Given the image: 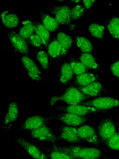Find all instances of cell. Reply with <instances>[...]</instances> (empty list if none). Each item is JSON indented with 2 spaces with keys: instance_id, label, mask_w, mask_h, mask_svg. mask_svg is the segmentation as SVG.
Listing matches in <instances>:
<instances>
[{
  "instance_id": "83f0119b",
  "label": "cell",
  "mask_w": 119,
  "mask_h": 159,
  "mask_svg": "<svg viewBox=\"0 0 119 159\" xmlns=\"http://www.w3.org/2000/svg\"><path fill=\"white\" fill-rule=\"evenodd\" d=\"M88 30L93 37L101 42L103 40L105 28L102 23L99 22L92 23L88 26Z\"/></svg>"
},
{
  "instance_id": "4dcf8cb0",
  "label": "cell",
  "mask_w": 119,
  "mask_h": 159,
  "mask_svg": "<svg viewBox=\"0 0 119 159\" xmlns=\"http://www.w3.org/2000/svg\"><path fill=\"white\" fill-rule=\"evenodd\" d=\"M74 75H78L88 72L89 70L82 63L78 57H71L69 62Z\"/></svg>"
},
{
  "instance_id": "44dd1931",
  "label": "cell",
  "mask_w": 119,
  "mask_h": 159,
  "mask_svg": "<svg viewBox=\"0 0 119 159\" xmlns=\"http://www.w3.org/2000/svg\"><path fill=\"white\" fill-rule=\"evenodd\" d=\"M78 57L89 70H94L101 73H104L97 61L96 54L89 52H81Z\"/></svg>"
},
{
  "instance_id": "4316f807",
  "label": "cell",
  "mask_w": 119,
  "mask_h": 159,
  "mask_svg": "<svg viewBox=\"0 0 119 159\" xmlns=\"http://www.w3.org/2000/svg\"><path fill=\"white\" fill-rule=\"evenodd\" d=\"M33 52L43 69L47 72H49L50 65L47 51L43 48H36L34 50Z\"/></svg>"
},
{
  "instance_id": "ba28073f",
  "label": "cell",
  "mask_w": 119,
  "mask_h": 159,
  "mask_svg": "<svg viewBox=\"0 0 119 159\" xmlns=\"http://www.w3.org/2000/svg\"><path fill=\"white\" fill-rule=\"evenodd\" d=\"M90 124H86L77 127L78 136L82 143H87L95 147L100 146L102 143L96 129Z\"/></svg>"
},
{
  "instance_id": "8992f818",
  "label": "cell",
  "mask_w": 119,
  "mask_h": 159,
  "mask_svg": "<svg viewBox=\"0 0 119 159\" xmlns=\"http://www.w3.org/2000/svg\"><path fill=\"white\" fill-rule=\"evenodd\" d=\"M54 110L60 112H67L81 116H90L97 113H105L109 111L96 109L80 105L67 106H52Z\"/></svg>"
},
{
  "instance_id": "5b68a950",
  "label": "cell",
  "mask_w": 119,
  "mask_h": 159,
  "mask_svg": "<svg viewBox=\"0 0 119 159\" xmlns=\"http://www.w3.org/2000/svg\"><path fill=\"white\" fill-rule=\"evenodd\" d=\"M96 109L110 111L119 106L118 100L111 97H98L85 100L79 104Z\"/></svg>"
},
{
  "instance_id": "9a60e30c",
  "label": "cell",
  "mask_w": 119,
  "mask_h": 159,
  "mask_svg": "<svg viewBox=\"0 0 119 159\" xmlns=\"http://www.w3.org/2000/svg\"><path fill=\"white\" fill-rule=\"evenodd\" d=\"M76 128V127L62 124L59 129L58 140H64L72 145L79 144L82 143L77 134Z\"/></svg>"
},
{
  "instance_id": "f35d334b",
  "label": "cell",
  "mask_w": 119,
  "mask_h": 159,
  "mask_svg": "<svg viewBox=\"0 0 119 159\" xmlns=\"http://www.w3.org/2000/svg\"><path fill=\"white\" fill-rule=\"evenodd\" d=\"M48 159H51V158H49Z\"/></svg>"
},
{
  "instance_id": "ac0fdd59",
  "label": "cell",
  "mask_w": 119,
  "mask_h": 159,
  "mask_svg": "<svg viewBox=\"0 0 119 159\" xmlns=\"http://www.w3.org/2000/svg\"><path fill=\"white\" fill-rule=\"evenodd\" d=\"M104 78L97 74L89 71L78 75L74 76L71 86L83 87L96 81H101Z\"/></svg>"
},
{
  "instance_id": "9c48e42d",
  "label": "cell",
  "mask_w": 119,
  "mask_h": 159,
  "mask_svg": "<svg viewBox=\"0 0 119 159\" xmlns=\"http://www.w3.org/2000/svg\"><path fill=\"white\" fill-rule=\"evenodd\" d=\"M46 11L53 16L60 26L71 23L70 8L68 5L59 6L53 5L47 7Z\"/></svg>"
},
{
  "instance_id": "e0dca14e",
  "label": "cell",
  "mask_w": 119,
  "mask_h": 159,
  "mask_svg": "<svg viewBox=\"0 0 119 159\" xmlns=\"http://www.w3.org/2000/svg\"><path fill=\"white\" fill-rule=\"evenodd\" d=\"M74 75L69 62H64L60 66L55 75L57 81L65 88L71 86Z\"/></svg>"
},
{
  "instance_id": "7402d4cb",
  "label": "cell",
  "mask_w": 119,
  "mask_h": 159,
  "mask_svg": "<svg viewBox=\"0 0 119 159\" xmlns=\"http://www.w3.org/2000/svg\"><path fill=\"white\" fill-rule=\"evenodd\" d=\"M39 146L46 152L49 158L51 159H72L59 144L53 145L52 148H47L39 145Z\"/></svg>"
},
{
  "instance_id": "74e56055",
  "label": "cell",
  "mask_w": 119,
  "mask_h": 159,
  "mask_svg": "<svg viewBox=\"0 0 119 159\" xmlns=\"http://www.w3.org/2000/svg\"><path fill=\"white\" fill-rule=\"evenodd\" d=\"M70 1L74 3H78L80 1V0H71Z\"/></svg>"
},
{
  "instance_id": "3957f363",
  "label": "cell",
  "mask_w": 119,
  "mask_h": 159,
  "mask_svg": "<svg viewBox=\"0 0 119 159\" xmlns=\"http://www.w3.org/2000/svg\"><path fill=\"white\" fill-rule=\"evenodd\" d=\"M48 116L50 120H59L63 124L76 127L90 124L93 120L90 116H81L64 112L50 114Z\"/></svg>"
},
{
  "instance_id": "7c38bea8",
  "label": "cell",
  "mask_w": 119,
  "mask_h": 159,
  "mask_svg": "<svg viewBox=\"0 0 119 159\" xmlns=\"http://www.w3.org/2000/svg\"><path fill=\"white\" fill-rule=\"evenodd\" d=\"M46 48L50 65L54 63L58 69L64 59L61 46L56 37L51 39Z\"/></svg>"
},
{
  "instance_id": "836d02e7",
  "label": "cell",
  "mask_w": 119,
  "mask_h": 159,
  "mask_svg": "<svg viewBox=\"0 0 119 159\" xmlns=\"http://www.w3.org/2000/svg\"><path fill=\"white\" fill-rule=\"evenodd\" d=\"M28 45L37 48H43L45 46L40 36L36 32L33 34L27 41Z\"/></svg>"
},
{
  "instance_id": "ffe728a7",
  "label": "cell",
  "mask_w": 119,
  "mask_h": 159,
  "mask_svg": "<svg viewBox=\"0 0 119 159\" xmlns=\"http://www.w3.org/2000/svg\"><path fill=\"white\" fill-rule=\"evenodd\" d=\"M19 113L17 102L14 101L10 102L3 122V129L4 130L7 131L9 130L12 124L17 120Z\"/></svg>"
},
{
  "instance_id": "277c9868",
  "label": "cell",
  "mask_w": 119,
  "mask_h": 159,
  "mask_svg": "<svg viewBox=\"0 0 119 159\" xmlns=\"http://www.w3.org/2000/svg\"><path fill=\"white\" fill-rule=\"evenodd\" d=\"M119 120L108 116L100 119L96 131L102 144L119 130Z\"/></svg>"
},
{
  "instance_id": "1f68e13d",
  "label": "cell",
  "mask_w": 119,
  "mask_h": 159,
  "mask_svg": "<svg viewBox=\"0 0 119 159\" xmlns=\"http://www.w3.org/2000/svg\"><path fill=\"white\" fill-rule=\"evenodd\" d=\"M103 144L110 151H118L119 150V131L117 132Z\"/></svg>"
},
{
  "instance_id": "d6a6232c",
  "label": "cell",
  "mask_w": 119,
  "mask_h": 159,
  "mask_svg": "<svg viewBox=\"0 0 119 159\" xmlns=\"http://www.w3.org/2000/svg\"><path fill=\"white\" fill-rule=\"evenodd\" d=\"M86 13V9L82 4H77L70 8L71 21L77 20L83 16Z\"/></svg>"
},
{
  "instance_id": "8d00e7d4",
  "label": "cell",
  "mask_w": 119,
  "mask_h": 159,
  "mask_svg": "<svg viewBox=\"0 0 119 159\" xmlns=\"http://www.w3.org/2000/svg\"><path fill=\"white\" fill-rule=\"evenodd\" d=\"M101 159H117L114 158H111L105 156Z\"/></svg>"
},
{
  "instance_id": "484cf974",
  "label": "cell",
  "mask_w": 119,
  "mask_h": 159,
  "mask_svg": "<svg viewBox=\"0 0 119 159\" xmlns=\"http://www.w3.org/2000/svg\"><path fill=\"white\" fill-rule=\"evenodd\" d=\"M30 20L34 26L36 32L42 38L45 48H46L51 39L49 32L40 22L36 20Z\"/></svg>"
},
{
  "instance_id": "5bb4252c",
  "label": "cell",
  "mask_w": 119,
  "mask_h": 159,
  "mask_svg": "<svg viewBox=\"0 0 119 159\" xmlns=\"http://www.w3.org/2000/svg\"><path fill=\"white\" fill-rule=\"evenodd\" d=\"M7 38L15 52L24 56L31 54L26 41L16 32L11 30L7 33Z\"/></svg>"
},
{
  "instance_id": "d6986e66",
  "label": "cell",
  "mask_w": 119,
  "mask_h": 159,
  "mask_svg": "<svg viewBox=\"0 0 119 159\" xmlns=\"http://www.w3.org/2000/svg\"><path fill=\"white\" fill-rule=\"evenodd\" d=\"M69 29L73 32L76 45L81 52H89L96 54L94 52L91 42L87 38L79 36L77 32L75 24L68 25Z\"/></svg>"
},
{
  "instance_id": "6da1fadb",
  "label": "cell",
  "mask_w": 119,
  "mask_h": 159,
  "mask_svg": "<svg viewBox=\"0 0 119 159\" xmlns=\"http://www.w3.org/2000/svg\"><path fill=\"white\" fill-rule=\"evenodd\" d=\"M61 147L72 159H101L105 156L103 151L95 147L77 144Z\"/></svg>"
},
{
  "instance_id": "d4e9b609",
  "label": "cell",
  "mask_w": 119,
  "mask_h": 159,
  "mask_svg": "<svg viewBox=\"0 0 119 159\" xmlns=\"http://www.w3.org/2000/svg\"><path fill=\"white\" fill-rule=\"evenodd\" d=\"M40 14L42 24L49 32H55L60 26L53 17L44 14L43 11Z\"/></svg>"
},
{
  "instance_id": "52a82bcc",
  "label": "cell",
  "mask_w": 119,
  "mask_h": 159,
  "mask_svg": "<svg viewBox=\"0 0 119 159\" xmlns=\"http://www.w3.org/2000/svg\"><path fill=\"white\" fill-rule=\"evenodd\" d=\"M14 139L16 143L20 145L33 159H49L48 154L40 148L38 144H34L21 136L15 138Z\"/></svg>"
},
{
  "instance_id": "2e32d148",
  "label": "cell",
  "mask_w": 119,
  "mask_h": 159,
  "mask_svg": "<svg viewBox=\"0 0 119 159\" xmlns=\"http://www.w3.org/2000/svg\"><path fill=\"white\" fill-rule=\"evenodd\" d=\"M85 95L93 98L108 94L110 91L100 81H96L86 86L76 87Z\"/></svg>"
},
{
  "instance_id": "cb8c5ba5",
  "label": "cell",
  "mask_w": 119,
  "mask_h": 159,
  "mask_svg": "<svg viewBox=\"0 0 119 159\" xmlns=\"http://www.w3.org/2000/svg\"><path fill=\"white\" fill-rule=\"evenodd\" d=\"M0 19L2 25L9 29L15 28L20 24L17 15L9 11H6L0 13Z\"/></svg>"
},
{
  "instance_id": "e575fe53",
  "label": "cell",
  "mask_w": 119,
  "mask_h": 159,
  "mask_svg": "<svg viewBox=\"0 0 119 159\" xmlns=\"http://www.w3.org/2000/svg\"><path fill=\"white\" fill-rule=\"evenodd\" d=\"M109 69L112 75L118 78L119 77V61L117 60L110 66Z\"/></svg>"
},
{
  "instance_id": "d590c367",
  "label": "cell",
  "mask_w": 119,
  "mask_h": 159,
  "mask_svg": "<svg viewBox=\"0 0 119 159\" xmlns=\"http://www.w3.org/2000/svg\"><path fill=\"white\" fill-rule=\"evenodd\" d=\"M95 0H83V5L88 12L90 10L94 4Z\"/></svg>"
},
{
  "instance_id": "603a6c76",
  "label": "cell",
  "mask_w": 119,
  "mask_h": 159,
  "mask_svg": "<svg viewBox=\"0 0 119 159\" xmlns=\"http://www.w3.org/2000/svg\"><path fill=\"white\" fill-rule=\"evenodd\" d=\"M56 38L61 46L64 59L70 51L73 43V39L70 35L63 32H59Z\"/></svg>"
},
{
  "instance_id": "7a4b0ae2",
  "label": "cell",
  "mask_w": 119,
  "mask_h": 159,
  "mask_svg": "<svg viewBox=\"0 0 119 159\" xmlns=\"http://www.w3.org/2000/svg\"><path fill=\"white\" fill-rule=\"evenodd\" d=\"M94 98L85 95L76 87L70 86L65 88L64 93L59 96L55 95L51 98L49 100L50 104L53 106L59 101H63L69 105L79 104L87 99Z\"/></svg>"
},
{
  "instance_id": "30bf717a",
  "label": "cell",
  "mask_w": 119,
  "mask_h": 159,
  "mask_svg": "<svg viewBox=\"0 0 119 159\" xmlns=\"http://www.w3.org/2000/svg\"><path fill=\"white\" fill-rule=\"evenodd\" d=\"M50 120L48 116H31L25 118L21 122L18 129L23 132L30 131L42 126H47Z\"/></svg>"
},
{
  "instance_id": "4fadbf2b",
  "label": "cell",
  "mask_w": 119,
  "mask_h": 159,
  "mask_svg": "<svg viewBox=\"0 0 119 159\" xmlns=\"http://www.w3.org/2000/svg\"><path fill=\"white\" fill-rule=\"evenodd\" d=\"M22 66L30 79L35 82L42 81L44 75L34 61L27 56L20 58Z\"/></svg>"
},
{
  "instance_id": "f546056e",
  "label": "cell",
  "mask_w": 119,
  "mask_h": 159,
  "mask_svg": "<svg viewBox=\"0 0 119 159\" xmlns=\"http://www.w3.org/2000/svg\"><path fill=\"white\" fill-rule=\"evenodd\" d=\"M22 24V25L19 29L18 33L27 41L30 37L36 31L29 20H23Z\"/></svg>"
},
{
  "instance_id": "f1b7e54d",
  "label": "cell",
  "mask_w": 119,
  "mask_h": 159,
  "mask_svg": "<svg viewBox=\"0 0 119 159\" xmlns=\"http://www.w3.org/2000/svg\"><path fill=\"white\" fill-rule=\"evenodd\" d=\"M107 29L114 38L119 39V19L117 16H113L105 21Z\"/></svg>"
},
{
  "instance_id": "8fae6325",
  "label": "cell",
  "mask_w": 119,
  "mask_h": 159,
  "mask_svg": "<svg viewBox=\"0 0 119 159\" xmlns=\"http://www.w3.org/2000/svg\"><path fill=\"white\" fill-rule=\"evenodd\" d=\"M29 134L32 138L41 142L50 143L52 146L57 144L58 138L53 130L47 125L31 130Z\"/></svg>"
}]
</instances>
